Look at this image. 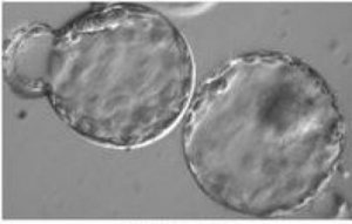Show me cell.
<instances>
[{
    "instance_id": "cell-2",
    "label": "cell",
    "mask_w": 352,
    "mask_h": 224,
    "mask_svg": "<svg viewBox=\"0 0 352 224\" xmlns=\"http://www.w3.org/2000/svg\"><path fill=\"white\" fill-rule=\"evenodd\" d=\"M195 63L168 16L141 4H98L56 31L47 98L73 132L109 148L161 139L187 112Z\"/></svg>"
},
{
    "instance_id": "cell-1",
    "label": "cell",
    "mask_w": 352,
    "mask_h": 224,
    "mask_svg": "<svg viewBox=\"0 0 352 224\" xmlns=\"http://www.w3.org/2000/svg\"><path fill=\"white\" fill-rule=\"evenodd\" d=\"M345 122L328 81L280 51L236 56L192 96L184 162L221 207L267 217L302 208L333 175Z\"/></svg>"
},
{
    "instance_id": "cell-3",
    "label": "cell",
    "mask_w": 352,
    "mask_h": 224,
    "mask_svg": "<svg viewBox=\"0 0 352 224\" xmlns=\"http://www.w3.org/2000/svg\"><path fill=\"white\" fill-rule=\"evenodd\" d=\"M56 31L38 23L18 30L6 41L3 73L5 81L16 96L26 99L47 96Z\"/></svg>"
}]
</instances>
